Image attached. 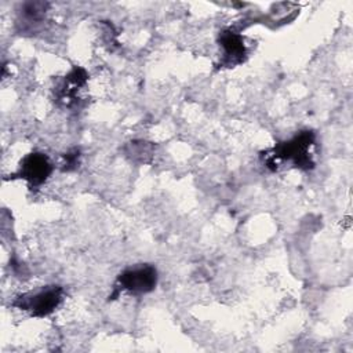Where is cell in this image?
<instances>
[{"label": "cell", "instance_id": "cell-9", "mask_svg": "<svg viewBox=\"0 0 353 353\" xmlns=\"http://www.w3.org/2000/svg\"><path fill=\"white\" fill-rule=\"evenodd\" d=\"M63 159H65V163H63L62 170L63 171H73L80 164V150L77 148H73L72 150H69L63 154Z\"/></svg>", "mask_w": 353, "mask_h": 353}, {"label": "cell", "instance_id": "cell-1", "mask_svg": "<svg viewBox=\"0 0 353 353\" xmlns=\"http://www.w3.org/2000/svg\"><path fill=\"white\" fill-rule=\"evenodd\" d=\"M316 142V134L310 130L301 131L299 134L294 135L288 141L279 142L274 148L262 152L261 159L263 164L274 171L277 168V161H291L294 167L307 171L314 167V161L310 153V148Z\"/></svg>", "mask_w": 353, "mask_h": 353}, {"label": "cell", "instance_id": "cell-7", "mask_svg": "<svg viewBox=\"0 0 353 353\" xmlns=\"http://www.w3.org/2000/svg\"><path fill=\"white\" fill-rule=\"evenodd\" d=\"M48 3L44 1H28L21 6V14L22 18L28 22H37L40 21L46 11H47Z\"/></svg>", "mask_w": 353, "mask_h": 353}, {"label": "cell", "instance_id": "cell-5", "mask_svg": "<svg viewBox=\"0 0 353 353\" xmlns=\"http://www.w3.org/2000/svg\"><path fill=\"white\" fill-rule=\"evenodd\" d=\"M88 73L81 66H73L54 88L55 101L65 108H72L80 101L79 91L87 84Z\"/></svg>", "mask_w": 353, "mask_h": 353}, {"label": "cell", "instance_id": "cell-2", "mask_svg": "<svg viewBox=\"0 0 353 353\" xmlns=\"http://www.w3.org/2000/svg\"><path fill=\"white\" fill-rule=\"evenodd\" d=\"M157 285V270L154 266L143 263L124 269L116 280L114 291L110 298H116L120 292L132 295H143L152 292Z\"/></svg>", "mask_w": 353, "mask_h": 353}, {"label": "cell", "instance_id": "cell-8", "mask_svg": "<svg viewBox=\"0 0 353 353\" xmlns=\"http://www.w3.org/2000/svg\"><path fill=\"white\" fill-rule=\"evenodd\" d=\"M128 148H131V149L127 152L128 154H131V159L138 160V157H141L139 161H146L145 156H146V154H150V153H152V149H153V146H152L150 143L143 142V141H139V142H130Z\"/></svg>", "mask_w": 353, "mask_h": 353}, {"label": "cell", "instance_id": "cell-3", "mask_svg": "<svg viewBox=\"0 0 353 353\" xmlns=\"http://www.w3.org/2000/svg\"><path fill=\"white\" fill-rule=\"evenodd\" d=\"M63 288L61 285H47L34 292L22 294L12 301V306L29 312L33 317L51 314L62 302Z\"/></svg>", "mask_w": 353, "mask_h": 353}, {"label": "cell", "instance_id": "cell-6", "mask_svg": "<svg viewBox=\"0 0 353 353\" xmlns=\"http://www.w3.org/2000/svg\"><path fill=\"white\" fill-rule=\"evenodd\" d=\"M218 43L222 48V59L219 63L221 66L234 68L236 65H240L245 61L247 48L244 44V39L234 29L228 28L219 32Z\"/></svg>", "mask_w": 353, "mask_h": 353}, {"label": "cell", "instance_id": "cell-4", "mask_svg": "<svg viewBox=\"0 0 353 353\" xmlns=\"http://www.w3.org/2000/svg\"><path fill=\"white\" fill-rule=\"evenodd\" d=\"M51 172L52 164L48 156L41 152H32L21 160L18 171L10 176L11 179H25L30 188H37L48 179Z\"/></svg>", "mask_w": 353, "mask_h": 353}]
</instances>
